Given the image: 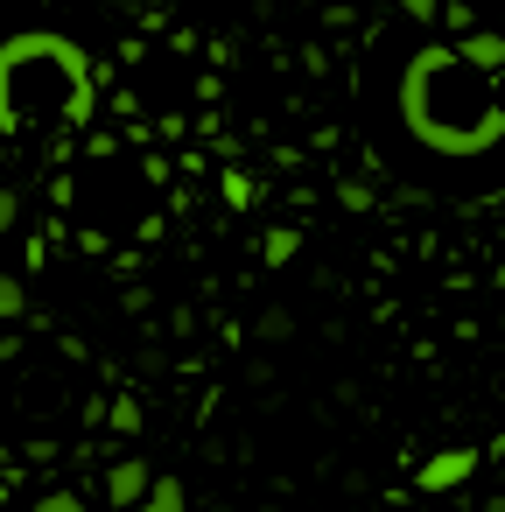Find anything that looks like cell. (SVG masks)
<instances>
[{"mask_svg": "<svg viewBox=\"0 0 505 512\" xmlns=\"http://www.w3.org/2000/svg\"><path fill=\"white\" fill-rule=\"evenodd\" d=\"M400 127L442 162H477L505 141L498 78H477L456 43H421L400 71Z\"/></svg>", "mask_w": 505, "mask_h": 512, "instance_id": "cell-1", "label": "cell"}, {"mask_svg": "<svg viewBox=\"0 0 505 512\" xmlns=\"http://www.w3.org/2000/svg\"><path fill=\"white\" fill-rule=\"evenodd\" d=\"M64 120L78 127L92 113V78H85V50L64 36H15L0 50V134H22L29 120Z\"/></svg>", "mask_w": 505, "mask_h": 512, "instance_id": "cell-2", "label": "cell"}, {"mask_svg": "<svg viewBox=\"0 0 505 512\" xmlns=\"http://www.w3.org/2000/svg\"><path fill=\"white\" fill-rule=\"evenodd\" d=\"M456 57H463L477 78H498V71H505V36H498V29H470V36H456Z\"/></svg>", "mask_w": 505, "mask_h": 512, "instance_id": "cell-3", "label": "cell"}, {"mask_svg": "<svg viewBox=\"0 0 505 512\" xmlns=\"http://www.w3.org/2000/svg\"><path fill=\"white\" fill-rule=\"evenodd\" d=\"M470 470H477V449H442V456L421 463V491H449V484H463Z\"/></svg>", "mask_w": 505, "mask_h": 512, "instance_id": "cell-4", "label": "cell"}, {"mask_svg": "<svg viewBox=\"0 0 505 512\" xmlns=\"http://www.w3.org/2000/svg\"><path fill=\"white\" fill-rule=\"evenodd\" d=\"M148 484H155V470H148L141 456H120V463H113V477H106L113 505H141V498H148Z\"/></svg>", "mask_w": 505, "mask_h": 512, "instance_id": "cell-5", "label": "cell"}, {"mask_svg": "<svg viewBox=\"0 0 505 512\" xmlns=\"http://www.w3.org/2000/svg\"><path fill=\"white\" fill-rule=\"evenodd\" d=\"M134 512H190V491H183V477H155V484H148V498H141Z\"/></svg>", "mask_w": 505, "mask_h": 512, "instance_id": "cell-6", "label": "cell"}, {"mask_svg": "<svg viewBox=\"0 0 505 512\" xmlns=\"http://www.w3.org/2000/svg\"><path fill=\"white\" fill-rule=\"evenodd\" d=\"M22 309H29V288H22V281H8V274H0V323H15Z\"/></svg>", "mask_w": 505, "mask_h": 512, "instance_id": "cell-7", "label": "cell"}, {"mask_svg": "<svg viewBox=\"0 0 505 512\" xmlns=\"http://www.w3.org/2000/svg\"><path fill=\"white\" fill-rule=\"evenodd\" d=\"M113 428H120V435H141V400H134V393L113 400Z\"/></svg>", "mask_w": 505, "mask_h": 512, "instance_id": "cell-8", "label": "cell"}, {"mask_svg": "<svg viewBox=\"0 0 505 512\" xmlns=\"http://www.w3.org/2000/svg\"><path fill=\"white\" fill-rule=\"evenodd\" d=\"M295 246H302L295 232H267V267H288V260H295Z\"/></svg>", "mask_w": 505, "mask_h": 512, "instance_id": "cell-9", "label": "cell"}, {"mask_svg": "<svg viewBox=\"0 0 505 512\" xmlns=\"http://www.w3.org/2000/svg\"><path fill=\"white\" fill-rule=\"evenodd\" d=\"M260 337H267V344H288V337H295V323H288L281 309H267V316H260Z\"/></svg>", "mask_w": 505, "mask_h": 512, "instance_id": "cell-10", "label": "cell"}, {"mask_svg": "<svg viewBox=\"0 0 505 512\" xmlns=\"http://www.w3.org/2000/svg\"><path fill=\"white\" fill-rule=\"evenodd\" d=\"M43 512H85V498H78V491H50Z\"/></svg>", "mask_w": 505, "mask_h": 512, "instance_id": "cell-11", "label": "cell"}, {"mask_svg": "<svg viewBox=\"0 0 505 512\" xmlns=\"http://www.w3.org/2000/svg\"><path fill=\"white\" fill-rule=\"evenodd\" d=\"M15 211H22V204H15V190H0V232L15 225Z\"/></svg>", "mask_w": 505, "mask_h": 512, "instance_id": "cell-12", "label": "cell"}, {"mask_svg": "<svg viewBox=\"0 0 505 512\" xmlns=\"http://www.w3.org/2000/svg\"><path fill=\"white\" fill-rule=\"evenodd\" d=\"M498 113H505V85H498Z\"/></svg>", "mask_w": 505, "mask_h": 512, "instance_id": "cell-13", "label": "cell"}]
</instances>
